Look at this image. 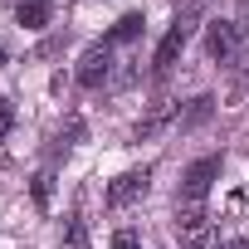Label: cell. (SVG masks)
Listing matches in <instances>:
<instances>
[{
	"label": "cell",
	"mask_w": 249,
	"mask_h": 249,
	"mask_svg": "<svg viewBox=\"0 0 249 249\" xmlns=\"http://www.w3.org/2000/svg\"><path fill=\"white\" fill-rule=\"evenodd\" d=\"M181 239H186V249H215V225L205 220V225H196V230H186Z\"/></svg>",
	"instance_id": "10"
},
{
	"label": "cell",
	"mask_w": 249,
	"mask_h": 249,
	"mask_svg": "<svg viewBox=\"0 0 249 249\" xmlns=\"http://www.w3.org/2000/svg\"><path fill=\"white\" fill-rule=\"evenodd\" d=\"M234 49H239V25H234V20H210V25H205V54H210L215 64H225Z\"/></svg>",
	"instance_id": "5"
},
{
	"label": "cell",
	"mask_w": 249,
	"mask_h": 249,
	"mask_svg": "<svg viewBox=\"0 0 249 249\" xmlns=\"http://www.w3.org/2000/svg\"><path fill=\"white\" fill-rule=\"evenodd\" d=\"M220 166H225L220 157H200V161H191V166H186V176H181V200H186V205H200V200H205V191L215 186Z\"/></svg>",
	"instance_id": "2"
},
{
	"label": "cell",
	"mask_w": 249,
	"mask_h": 249,
	"mask_svg": "<svg viewBox=\"0 0 249 249\" xmlns=\"http://www.w3.org/2000/svg\"><path fill=\"white\" fill-rule=\"evenodd\" d=\"M210 107H215V98H205V93H200V98H191V107H186V117H181V122H186V127H196V122H205V117H210Z\"/></svg>",
	"instance_id": "11"
},
{
	"label": "cell",
	"mask_w": 249,
	"mask_h": 249,
	"mask_svg": "<svg viewBox=\"0 0 249 249\" xmlns=\"http://www.w3.org/2000/svg\"><path fill=\"white\" fill-rule=\"evenodd\" d=\"M15 20H20L25 30H44V25H49V0H20Z\"/></svg>",
	"instance_id": "6"
},
{
	"label": "cell",
	"mask_w": 249,
	"mask_h": 249,
	"mask_svg": "<svg viewBox=\"0 0 249 249\" xmlns=\"http://www.w3.org/2000/svg\"><path fill=\"white\" fill-rule=\"evenodd\" d=\"M147 186H152V171L142 166V171H122L112 186H107V205L112 210H127V205H137L142 196H147Z\"/></svg>",
	"instance_id": "4"
},
{
	"label": "cell",
	"mask_w": 249,
	"mask_h": 249,
	"mask_svg": "<svg viewBox=\"0 0 249 249\" xmlns=\"http://www.w3.org/2000/svg\"><path fill=\"white\" fill-rule=\"evenodd\" d=\"M220 249H249V239H230V244H220Z\"/></svg>",
	"instance_id": "15"
},
{
	"label": "cell",
	"mask_w": 249,
	"mask_h": 249,
	"mask_svg": "<svg viewBox=\"0 0 249 249\" xmlns=\"http://www.w3.org/2000/svg\"><path fill=\"white\" fill-rule=\"evenodd\" d=\"M112 73V44H88L78 59V88H103V78Z\"/></svg>",
	"instance_id": "3"
},
{
	"label": "cell",
	"mask_w": 249,
	"mask_h": 249,
	"mask_svg": "<svg viewBox=\"0 0 249 249\" xmlns=\"http://www.w3.org/2000/svg\"><path fill=\"white\" fill-rule=\"evenodd\" d=\"M10 127H15V107H10L5 98H0V142L10 137Z\"/></svg>",
	"instance_id": "14"
},
{
	"label": "cell",
	"mask_w": 249,
	"mask_h": 249,
	"mask_svg": "<svg viewBox=\"0 0 249 249\" xmlns=\"http://www.w3.org/2000/svg\"><path fill=\"white\" fill-rule=\"evenodd\" d=\"M142 35V15H122L107 35H103V44H127V39H137Z\"/></svg>",
	"instance_id": "8"
},
{
	"label": "cell",
	"mask_w": 249,
	"mask_h": 249,
	"mask_svg": "<svg viewBox=\"0 0 249 249\" xmlns=\"http://www.w3.org/2000/svg\"><path fill=\"white\" fill-rule=\"evenodd\" d=\"M171 117H176V107H171V103H157V107H152V112H147V117L137 122V137H157V132L166 127Z\"/></svg>",
	"instance_id": "7"
},
{
	"label": "cell",
	"mask_w": 249,
	"mask_h": 249,
	"mask_svg": "<svg viewBox=\"0 0 249 249\" xmlns=\"http://www.w3.org/2000/svg\"><path fill=\"white\" fill-rule=\"evenodd\" d=\"M200 10V0H186V15H176V25L166 30V39L157 44V54H152V69L157 73H166L176 59H181V49H186V39H191V15Z\"/></svg>",
	"instance_id": "1"
},
{
	"label": "cell",
	"mask_w": 249,
	"mask_h": 249,
	"mask_svg": "<svg viewBox=\"0 0 249 249\" xmlns=\"http://www.w3.org/2000/svg\"><path fill=\"white\" fill-rule=\"evenodd\" d=\"M49 191H54V176H49V171H39V176H35V205H39V210L49 205Z\"/></svg>",
	"instance_id": "12"
},
{
	"label": "cell",
	"mask_w": 249,
	"mask_h": 249,
	"mask_svg": "<svg viewBox=\"0 0 249 249\" xmlns=\"http://www.w3.org/2000/svg\"><path fill=\"white\" fill-rule=\"evenodd\" d=\"M0 64H5V49H0Z\"/></svg>",
	"instance_id": "16"
},
{
	"label": "cell",
	"mask_w": 249,
	"mask_h": 249,
	"mask_svg": "<svg viewBox=\"0 0 249 249\" xmlns=\"http://www.w3.org/2000/svg\"><path fill=\"white\" fill-rule=\"evenodd\" d=\"M64 249H88V225L78 215H69V225H64Z\"/></svg>",
	"instance_id": "9"
},
{
	"label": "cell",
	"mask_w": 249,
	"mask_h": 249,
	"mask_svg": "<svg viewBox=\"0 0 249 249\" xmlns=\"http://www.w3.org/2000/svg\"><path fill=\"white\" fill-rule=\"evenodd\" d=\"M112 249H142L137 230H117V234H112Z\"/></svg>",
	"instance_id": "13"
}]
</instances>
